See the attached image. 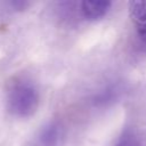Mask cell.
Returning a JSON list of instances; mask_svg holds the SVG:
<instances>
[{"instance_id": "1", "label": "cell", "mask_w": 146, "mask_h": 146, "mask_svg": "<svg viewBox=\"0 0 146 146\" xmlns=\"http://www.w3.org/2000/svg\"><path fill=\"white\" fill-rule=\"evenodd\" d=\"M6 106L9 114L16 119L32 116L39 106L40 92L36 84L27 76H15L6 88Z\"/></svg>"}, {"instance_id": "2", "label": "cell", "mask_w": 146, "mask_h": 146, "mask_svg": "<svg viewBox=\"0 0 146 146\" xmlns=\"http://www.w3.org/2000/svg\"><path fill=\"white\" fill-rule=\"evenodd\" d=\"M66 138V127L59 119L44 123L32 137L29 146H63Z\"/></svg>"}, {"instance_id": "3", "label": "cell", "mask_w": 146, "mask_h": 146, "mask_svg": "<svg viewBox=\"0 0 146 146\" xmlns=\"http://www.w3.org/2000/svg\"><path fill=\"white\" fill-rule=\"evenodd\" d=\"M111 6L110 0H83L79 3V14L83 19L97 21L108 13Z\"/></svg>"}, {"instance_id": "4", "label": "cell", "mask_w": 146, "mask_h": 146, "mask_svg": "<svg viewBox=\"0 0 146 146\" xmlns=\"http://www.w3.org/2000/svg\"><path fill=\"white\" fill-rule=\"evenodd\" d=\"M129 14L135 24L139 39L146 43V0H132L129 2Z\"/></svg>"}, {"instance_id": "5", "label": "cell", "mask_w": 146, "mask_h": 146, "mask_svg": "<svg viewBox=\"0 0 146 146\" xmlns=\"http://www.w3.org/2000/svg\"><path fill=\"white\" fill-rule=\"evenodd\" d=\"M113 146H144L139 136L131 129H125Z\"/></svg>"}, {"instance_id": "6", "label": "cell", "mask_w": 146, "mask_h": 146, "mask_svg": "<svg viewBox=\"0 0 146 146\" xmlns=\"http://www.w3.org/2000/svg\"><path fill=\"white\" fill-rule=\"evenodd\" d=\"M9 5L13 6L14 9L21 10V9H24L26 6H29V2H26V1H13V2H10Z\"/></svg>"}]
</instances>
